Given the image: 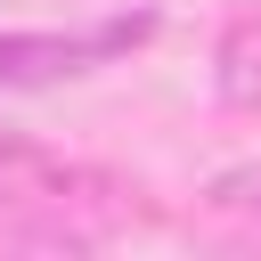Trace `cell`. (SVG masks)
Wrapping results in <instances>:
<instances>
[{
	"label": "cell",
	"instance_id": "cell-1",
	"mask_svg": "<svg viewBox=\"0 0 261 261\" xmlns=\"http://www.w3.org/2000/svg\"><path fill=\"white\" fill-rule=\"evenodd\" d=\"M147 220L139 179L0 130V261L8 253H106Z\"/></svg>",
	"mask_w": 261,
	"mask_h": 261
},
{
	"label": "cell",
	"instance_id": "cell-2",
	"mask_svg": "<svg viewBox=\"0 0 261 261\" xmlns=\"http://www.w3.org/2000/svg\"><path fill=\"white\" fill-rule=\"evenodd\" d=\"M147 41H155V8H114V16L65 24V33L57 24H16V33H0V90H65V82L147 49Z\"/></svg>",
	"mask_w": 261,
	"mask_h": 261
},
{
	"label": "cell",
	"instance_id": "cell-3",
	"mask_svg": "<svg viewBox=\"0 0 261 261\" xmlns=\"http://www.w3.org/2000/svg\"><path fill=\"white\" fill-rule=\"evenodd\" d=\"M212 106L261 114V0L228 8V24L212 33Z\"/></svg>",
	"mask_w": 261,
	"mask_h": 261
}]
</instances>
